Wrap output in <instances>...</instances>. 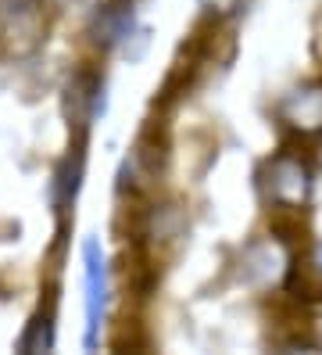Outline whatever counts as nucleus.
<instances>
[{"label":"nucleus","instance_id":"obj_4","mask_svg":"<svg viewBox=\"0 0 322 355\" xmlns=\"http://www.w3.org/2000/svg\"><path fill=\"white\" fill-rule=\"evenodd\" d=\"M21 352H51L54 348V330H51V320L47 316H36L33 327L26 330V338L18 345Z\"/></svg>","mask_w":322,"mask_h":355},{"label":"nucleus","instance_id":"obj_1","mask_svg":"<svg viewBox=\"0 0 322 355\" xmlns=\"http://www.w3.org/2000/svg\"><path fill=\"white\" fill-rule=\"evenodd\" d=\"M82 266H86V348H93L104 320V302H107V269H104V252L97 237L82 244Z\"/></svg>","mask_w":322,"mask_h":355},{"label":"nucleus","instance_id":"obj_2","mask_svg":"<svg viewBox=\"0 0 322 355\" xmlns=\"http://www.w3.org/2000/svg\"><path fill=\"white\" fill-rule=\"evenodd\" d=\"M265 191L276 205L283 208H297L308 201L312 191V180H308V165L294 158V155H279L269 162V173H265Z\"/></svg>","mask_w":322,"mask_h":355},{"label":"nucleus","instance_id":"obj_3","mask_svg":"<svg viewBox=\"0 0 322 355\" xmlns=\"http://www.w3.org/2000/svg\"><path fill=\"white\" fill-rule=\"evenodd\" d=\"M283 119L301 133L322 130V87H305L283 101Z\"/></svg>","mask_w":322,"mask_h":355}]
</instances>
